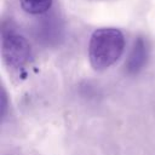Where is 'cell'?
<instances>
[{
	"instance_id": "obj_1",
	"label": "cell",
	"mask_w": 155,
	"mask_h": 155,
	"mask_svg": "<svg viewBox=\"0 0 155 155\" xmlns=\"http://www.w3.org/2000/svg\"><path fill=\"white\" fill-rule=\"evenodd\" d=\"M125 38L116 28H99L94 30L88 42V59L93 69L105 70L122 54Z\"/></svg>"
},
{
	"instance_id": "obj_5",
	"label": "cell",
	"mask_w": 155,
	"mask_h": 155,
	"mask_svg": "<svg viewBox=\"0 0 155 155\" xmlns=\"http://www.w3.org/2000/svg\"><path fill=\"white\" fill-rule=\"evenodd\" d=\"M22 8L29 15H44L52 5V0H19Z\"/></svg>"
},
{
	"instance_id": "obj_3",
	"label": "cell",
	"mask_w": 155,
	"mask_h": 155,
	"mask_svg": "<svg viewBox=\"0 0 155 155\" xmlns=\"http://www.w3.org/2000/svg\"><path fill=\"white\" fill-rule=\"evenodd\" d=\"M63 33H64L63 21L56 13H50L44 16L34 28V34L36 40L46 46L57 45L61 41Z\"/></svg>"
},
{
	"instance_id": "obj_2",
	"label": "cell",
	"mask_w": 155,
	"mask_h": 155,
	"mask_svg": "<svg viewBox=\"0 0 155 155\" xmlns=\"http://www.w3.org/2000/svg\"><path fill=\"white\" fill-rule=\"evenodd\" d=\"M1 56L5 64L13 70L24 69L31 59V47L24 34L11 21L4 22L0 29Z\"/></svg>"
},
{
	"instance_id": "obj_4",
	"label": "cell",
	"mask_w": 155,
	"mask_h": 155,
	"mask_svg": "<svg viewBox=\"0 0 155 155\" xmlns=\"http://www.w3.org/2000/svg\"><path fill=\"white\" fill-rule=\"evenodd\" d=\"M149 57V44L145 38L137 36L132 44L130 53L127 56L125 67L128 74L139 73L148 62Z\"/></svg>"
},
{
	"instance_id": "obj_6",
	"label": "cell",
	"mask_w": 155,
	"mask_h": 155,
	"mask_svg": "<svg viewBox=\"0 0 155 155\" xmlns=\"http://www.w3.org/2000/svg\"><path fill=\"white\" fill-rule=\"evenodd\" d=\"M7 109H8L7 93H6L5 88H4V86H1V88H0V117H1V121L5 119Z\"/></svg>"
}]
</instances>
